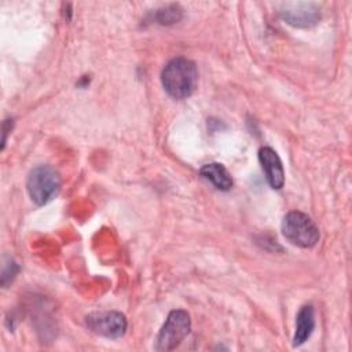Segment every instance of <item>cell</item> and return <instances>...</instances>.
I'll return each mask as SVG.
<instances>
[{
	"label": "cell",
	"mask_w": 352,
	"mask_h": 352,
	"mask_svg": "<svg viewBox=\"0 0 352 352\" xmlns=\"http://www.w3.org/2000/svg\"><path fill=\"white\" fill-rule=\"evenodd\" d=\"M161 82L168 95L175 99H186L191 96L198 82L195 63L184 56L170 59L162 69Z\"/></svg>",
	"instance_id": "1"
},
{
	"label": "cell",
	"mask_w": 352,
	"mask_h": 352,
	"mask_svg": "<svg viewBox=\"0 0 352 352\" xmlns=\"http://www.w3.org/2000/svg\"><path fill=\"white\" fill-rule=\"evenodd\" d=\"M282 234L293 245L309 249L319 241V228L314 220L298 210L289 212L282 220Z\"/></svg>",
	"instance_id": "2"
},
{
	"label": "cell",
	"mask_w": 352,
	"mask_h": 352,
	"mask_svg": "<svg viewBox=\"0 0 352 352\" xmlns=\"http://www.w3.org/2000/svg\"><path fill=\"white\" fill-rule=\"evenodd\" d=\"M26 190L34 204L45 205L60 190L59 173L50 165H38L30 170L26 180Z\"/></svg>",
	"instance_id": "3"
},
{
	"label": "cell",
	"mask_w": 352,
	"mask_h": 352,
	"mask_svg": "<svg viewBox=\"0 0 352 352\" xmlns=\"http://www.w3.org/2000/svg\"><path fill=\"white\" fill-rule=\"evenodd\" d=\"M191 330L190 315L183 309H173L169 312L162 324L155 342V349L168 352L176 349Z\"/></svg>",
	"instance_id": "4"
},
{
	"label": "cell",
	"mask_w": 352,
	"mask_h": 352,
	"mask_svg": "<svg viewBox=\"0 0 352 352\" xmlns=\"http://www.w3.org/2000/svg\"><path fill=\"white\" fill-rule=\"evenodd\" d=\"M85 326L94 334L106 338H120L125 334L126 318L117 311H95L85 316Z\"/></svg>",
	"instance_id": "5"
},
{
	"label": "cell",
	"mask_w": 352,
	"mask_h": 352,
	"mask_svg": "<svg viewBox=\"0 0 352 352\" xmlns=\"http://www.w3.org/2000/svg\"><path fill=\"white\" fill-rule=\"evenodd\" d=\"M279 14L283 21L296 28H309L320 19V10L315 3L289 1L283 3Z\"/></svg>",
	"instance_id": "6"
},
{
	"label": "cell",
	"mask_w": 352,
	"mask_h": 352,
	"mask_svg": "<svg viewBox=\"0 0 352 352\" xmlns=\"http://www.w3.org/2000/svg\"><path fill=\"white\" fill-rule=\"evenodd\" d=\"M258 161L261 164L263 172L271 188L274 190L282 188L285 183V170L276 151L267 146L261 147L258 150Z\"/></svg>",
	"instance_id": "7"
},
{
	"label": "cell",
	"mask_w": 352,
	"mask_h": 352,
	"mask_svg": "<svg viewBox=\"0 0 352 352\" xmlns=\"http://www.w3.org/2000/svg\"><path fill=\"white\" fill-rule=\"evenodd\" d=\"M315 329V312L312 305H302L296 318V331L293 337V345L298 346L304 344Z\"/></svg>",
	"instance_id": "8"
},
{
	"label": "cell",
	"mask_w": 352,
	"mask_h": 352,
	"mask_svg": "<svg viewBox=\"0 0 352 352\" xmlns=\"http://www.w3.org/2000/svg\"><path fill=\"white\" fill-rule=\"evenodd\" d=\"M199 175L210 182L217 190L228 191L232 187V179L228 170L219 162H210L199 169Z\"/></svg>",
	"instance_id": "9"
},
{
	"label": "cell",
	"mask_w": 352,
	"mask_h": 352,
	"mask_svg": "<svg viewBox=\"0 0 352 352\" xmlns=\"http://www.w3.org/2000/svg\"><path fill=\"white\" fill-rule=\"evenodd\" d=\"M182 18V10L179 8V6H168L162 10L157 11V16L155 19L158 21V23L161 25H169V23H175Z\"/></svg>",
	"instance_id": "10"
},
{
	"label": "cell",
	"mask_w": 352,
	"mask_h": 352,
	"mask_svg": "<svg viewBox=\"0 0 352 352\" xmlns=\"http://www.w3.org/2000/svg\"><path fill=\"white\" fill-rule=\"evenodd\" d=\"M19 272V265L12 260V258H7V261H4L3 270H1V285L3 287H7L8 283H11L16 274Z\"/></svg>",
	"instance_id": "11"
},
{
	"label": "cell",
	"mask_w": 352,
	"mask_h": 352,
	"mask_svg": "<svg viewBox=\"0 0 352 352\" xmlns=\"http://www.w3.org/2000/svg\"><path fill=\"white\" fill-rule=\"evenodd\" d=\"M12 120H6L4 122H3V140H1V150L4 148V146H6V140H7V135H8V132L12 129Z\"/></svg>",
	"instance_id": "12"
}]
</instances>
